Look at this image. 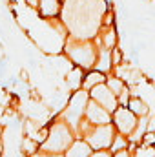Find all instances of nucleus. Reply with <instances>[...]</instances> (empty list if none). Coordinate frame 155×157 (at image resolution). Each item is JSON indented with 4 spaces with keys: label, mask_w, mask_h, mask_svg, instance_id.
Listing matches in <instances>:
<instances>
[{
    "label": "nucleus",
    "mask_w": 155,
    "mask_h": 157,
    "mask_svg": "<svg viewBox=\"0 0 155 157\" xmlns=\"http://www.w3.org/2000/svg\"><path fill=\"white\" fill-rule=\"evenodd\" d=\"M77 137V133L73 132V128L59 115L53 119V122L49 124V132L46 141L39 146L40 152H47V154H64L68 150V146L73 143V139Z\"/></svg>",
    "instance_id": "2"
},
{
    "label": "nucleus",
    "mask_w": 155,
    "mask_h": 157,
    "mask_svg": "<svg viewBox=\"0 0 155 157\" xmlns=\"http://www.w3.org/2000/svg\"><path fill=\"white\" fill-rule=\"evenodd\" d=\"M2 59H6V49H4V46H2V42H0V60Z\"/></svg>",
    "instance_id": "22"
},
{
    "label": "nucleus",
    "mask_w": 155,
    "mask_h": 157,
    "mask_svg": "<svg viewBox=\"0 0 155 157\" xmlns=\"http://www.w3.org/2000/svg\"><path fill=\"white\" fill-rule=\"evenodd\" d=\"M89 157H113L110 148H104V150H93Z\"/></svg>",
    "instance_id": "17"
},
{
    "label": "nucleus",
    "mask_w": 155,
    "mask_h": 157,
    "mask_svg": "<svg viewBox=\"0 0 155 157\" xmlns=\"http://www.w3.org/2000/svg\"><path fill=\"white\" fill-rule=\"evenodd\" d=\"M28 157H64V154H47V152H35V154H31V155Z\"/></svg>",
    "instance_id": "18"
},
{
    "label": "nucleus",
    "mask_w": 155,
    "mask_h": 157,
    "mask_svg": "<svg viewBox=\"0 0 155 157\" xmlns=\"http://www.w3.org/2000/svg\"><path fill=\"white\" fill-rule=\"evenodd\" d=\"M95 70H99V71H102V73H106V75H110V73H113V60H112V49H108V48H104V46H99V51H97V60H95V66H93Z\"/></svg>",
    "instance_id": "10"
},
{
    "label": "nucleus",
    "mask_w": 155,
    "mask_h": 157,
    "mask_svg": "<svg viewBox=\"0 0 155 157\" xmlns=\"http://www.w3.org/2000/svg\"><path fill=\"white\" fill-rule=\"evenodd\" d=\"M0 157H2V150H0Z\"/></svg>",
    "instance_id": "24"
},
{
    "label": "nucleus",
    "mask_w": 155,
    "mask_h": 157,
    "mask_svg": "<svg viewBox=\"0 0 155 157\" xmlns=\"http://www.w3.org/2000/svg\"><path fill=\"white\" fill-rule=\"evenodd\" d=\"M62 4L64 0H39V11L40 18H57L62 13Z\"/></svg>",
    "instance_id": "8"
},
{
    "label": "nucleus",
    "mask_w": 155,
    "mask_h": 157,
    "mask_svg": "<svg viewBox=\"0 0 155 157\" xmlns=\"http://www.w3.org/2000/svg\"><path fill=\"white\" fill-rule=\"evenodd\" d=\"M6 68H7V66H6V59H2V60H0V78L6 75Z\"/></svg>",
    "instance_id": "20"
},
{
    "label": "nucleus",
    "mask_w": 155,
    "mask_h": 157,
    "mask_svg": "<svg viewBox=\"0 0 155 157\" xmlns=\"http://www.w3.org/2000/svg\"><path fill=\"white\" fill-rule=\"evenodd\" d=\"M106 73H102V71H99V70H88L86 73H84V80H82V88L84 90H91L93 86H97V84H102V82H106Z\"/></svg>",
    "instance_id": "13"
},
{
    "label": "nucleus",
    "mask_w": 155,
    "mask_h": 157,
    "mask_svg": "<svg viewBox=\"0 0 155 157\" xmlns=\"http://www.w3.org/2000/svg\"><path fill=\"white\" fill-rule=\"evenodd\" d=\"M62 51H64L66 59L73 66H78L84 71H88V70H93V66H95L99 46H97L95 39H73V37H68L64 46H62Z\"/></svg>",
    "instance_id": "1"
},
{
    "label": "nucleus",
    "mask_w": 155,
    "mask_h": 157,
    "mask_svg": "<svg viewBox=\"0 0 155 157\" xmlns=\"http://www.w3.org/2000/svg\"><path fill=\"white\" fill-rule=\"evenodd\" d=\"M115 133H117V130H115V126H113V122L100 124V126H93V124L82 121L80 126H78V130H77V135L78 137H84L93 150L110 148Z\"/></svg>",
    "instance_id": "3"
},
{
    "label": "nucleus",
    "mask_w": 155,
    "mask_h": 157,
    "mask_svg": "<svg viewBox=\"0 0 155 157\" xmlns=\"http://www.w3.org/2000/svg\"><path fill=\"white\" fill-rule=\"evenodd\" d=\"M137 117H142V115H150V106L146 104V101H142L139 95H131L128 104H126Z\"/></svg>",
    "instance_id": "14"
},
{
    "label": "nucleus",
    "mask_w": 155,
    "mask_h": 157,
    "mask_svg": "<svg viewBox=\"0 0 155 157\" xmlns=\"http://www.w3.org/2000/svg\"><path fill=\"white\" fill-rule=\"evenodd\" d=\"M106 84H108V88L115 93L117 97H119V95L122 93V90L128 86V84H126V82H124L120 77H119V75H115V73H110V75L106 77Z\"/></svg>",
    "instance_id": "15"
},
{
    "label": "nucleus",
    "mask_w": 155,
    "mask_h": 157,
    "mask_svg": "<svg viewBox=\"0 0 155 157\" xmlns=\"http://www.w3.org/2000/svg\"><path fill=\"white\" fill-rule=\"evenodd\" d=\"M113 157H133V154H131V150H130V148H126V150L115 152V154H113Z\"/></svg>",
    "instance_id": "19"
},
{
    "label": "nucleus",
    "mask_w": 155,
    "mask_h": 157,
    "mask_svg": "<svg viewBox=\"0 0 155 157\" xmlns=\"http://www.w3.org/2000/svg\"><path fill=\"white\" fill-rule=\"evenodd\" d=\"M89 99H93L95 102H99L100 106H104V108H106L108 112H112V113L119 108V97L108 88L106 82L93 86V88L89 90Z\"/></svg>",
    "instance_id": "6"
},
{
    "label": "nucleus",
    "mask_w": 155,
    "mask_h": 157,
    "mask_svg": "<svg viewBox=\"0 0 155 157\" xmlns=\"http://www.w3.org/2000/svg\"><path fill=\"white\" fill-rule=\"evenodd\" d=\"M137 119L139 117L128 106H120V104H119V108H117L115 112L112 113V122H113L115 130L119 133H124V135H130L133 132V128L137 124Z\"/></svg>",
    "instance_id": "5"
},
{
    "label": "nucleus",
    "mask_w": 155,
    "mask_h": 157,
    "mask_svg": "<svg viewBox=\"0 0 155 157\" xmlns=\"http://www.w3.org/2000/svg\"><path fill=\"white\" fill-rule=\"evenodd\" d=\"M84 121L93 124V126H100V124H110L112 122V112H108L104 106H100L99 102H95L93 99H89L88 106H86V113Z\"/></svg>",
    "instance_id": "7"
},
{
    "label": "nucleus",
    "mask_w": 155,
    "mask_h": 157,
    "mask_svg": "<svg viewBox=\"0 0 155 157\" xmlns=\"http://www.w3.org/2000/svg\"><path fill=\"white\" fill-rule=\"evenodd\" d=\"M93 152V148L89 146V143L84 137H75L73 143L68 146V150L64 152V157H89Z\"/></svg>",
    "instance_id": "9"
},
{
    "label": "nucleus",
    "mask_w": 155,
    "mask_h": 157,
    "mask_svg": "<svg viewBox=\"0 0 155 157\" xmlns=\"http://www.w3.org/2000/svg\"><path fill=\"white\" fill-rule=\"evenodd\" d=\"M24 4H28L29 7H33V9H37L39 7V0H24Z\"/></svg>",
    "instance_id": "21"
},
{
    "label": "nucleus",
    "mask_w": 155,
    "mask_h": 157,
    "mask_svg": "<svg viewBox=\"0 0 155 157\" xmlns=\"http://www.w3.org/2000/svg\"><path fill=\"white\" fill-rule=\"evenodd\" d=\"M126 148H130V139H128V135H124V133H119V132H117L115 137H113V141H112V146H110L112 154L120 152V150H126Z\"/></svg>",
    "instance_id": "16"
},
{
    "label": "nucleus",
    "mask_w": 155,
    "mask_h": 157,
    "mask_svg": "<svg viewBox=\"0 0 155 157\" xmlns=\"http://www.w3.org/2000/svg\"><path fill=\"white\" fill-rule=\"evenodd\" d=\"M84 70L82 68H78V66H73L70 71H68V75H66V84H68V90L70 91H77L82 88V80H84Z\"/></svg>",
    "instance_id": "12"
},
{
    "label": "nucleus",
    "mask_w": 155,
    "mask_h": 157,
    "mask_svg": "<svg viewBox=\"0 0 155 157\" xmlns=\"http://www.w3.org/2000/svg\"><path fill=\"white\" fill-rule=\"evenodd\" d=\"M148 130H150V115H142V117H139L137 119L135 128H133V132L128 135L130 143H133V144H141V143H142V137L146 135Z\"/></svg>",
    "instance_id": "11"
},
{
    "label": "nucleus",
    "mask_w": 155,
    "mask_h": 157,
    "mask_svg": "<svg viewBox=\"0 0 155 157\" xmlns=\"http://www.w3.org/2000/svg\"><path fill=\"white\" fill-rule=\"evenodd\" d=\"M2 133H4V130H2V126H0V150H2Z\"/></svg>",
    "instance_id": "23"
},
{
    "label": "nucleus",
    "mask_w": 155,
    "mask_h": 157,
    "mask_svg": "<svg viewBox=\"0 0 155 157\" xmlns=\"http://www.w3.org/2000/svg\"><path fill=\"white\" fill-rule=\"evenodd\" d=\"M88 102H89V91L84 90V88H80V90H77V91H71L66 108L59 113V117L64 119V121L73 128L75 133H77L80 122L84 121V113H86Z\"/></svg>",
    "instance_id": "4"
}]
</instances>
